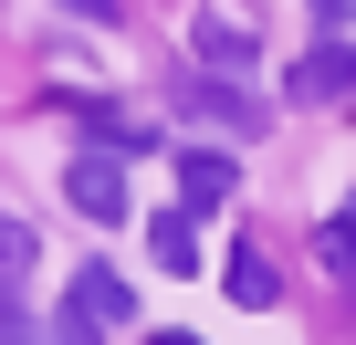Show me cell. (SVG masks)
<instances>
[{"label":"cell","mask_w":356,"mask_h":345,"mask_svg":"<svg viewBox=\"0 0 356 345\" xmlns=\"http://www.w3.org/2000/svg\"><path fill=\"white\" fill-rule=\"evenodd\" d=\"M115 324H136V293L115 272H74V293L53 303V335H115Z\"/></svg>","instance_id":"6da1fadb"},{"label":"cell","mask_w":356,"mask_h":345,"mask_svg":"<svg viewBox=\"0 0 356 345\" xmlns=\"http://www.w3.org/2000/svg\"><path fill=\"white\" fill-rule=\"evenodd\" d=\"M189 42H200V74H231V84H252V63H262V32L231 22V11H200Z\"/></svg>","instance_id":"7a4b0ae2"},{"label":"cell","mask_w":356,"mask_h":345,"mask_svg":"<svg viewBox=\"0 0 356 345\" xmlns=\"http://www.w3.org/2000/svg\"><path fill=\"white\" fill-rule=\"evenodd\" d=\"M178 105H189L200 126H220V136H262V105H252V84H231V74H200V84H178Z\"/></svg>","instance_id":"3957f363"},{"label":"cell","mask_w":356,"mask_h":345,"mask_svg":"<svg viewBox=\"0 0 356 345\" xmlns=\"http://www.w3.org/2000/svg\"><path fill=\"white\" fill-rule=\"evenodd\" d=\"M63 189H74V210H84V220H126V178H115V146H84V157L63 167Z\"/></svg>","instance_id":"277c9868"},{"label":"cell","mask_w":356,"mask_h":345,"mask_svg":"<svg viewBox=\"0 0 356 345\" xmlns=\"http://www.w3.org/2000/svg\"><path fill=\"white\" fill-rule=\"evenodd\" d=\"M346 94H356V53H346V42L325 32V42H314V53L293 63V105H346Z\"/></svg>","instance_id":"5b68a950"},{"label":"cell","mask_w":356,"mask_h":345,"mask_svg":"<svg viewBox=\"0 0 356 345\" xmlns=\"http://www.w3.org/2000/svg\"><path fill=\"white\" fill-rule=\"evenodd\" d=\"M231 189H241V167L220 146H189V157H178V199H189V210H220Z\"/></svg>","instance_id":"8992f818"},{"label":"cell","mask_w":356,"mask_h":345,"mask_svg":"<svg viewBox=\"0 0 356 345\" xmlns=\"http://www.w3.org/2000/svg\"><path fill=\"white\" fill-rule=\"evenodd\" d=\"M157 272H200V230H189V210H157Z\"/></svg>","instance_id":"52a82bcc"},{"label":"cell","mask_w":356,"mask_h":345,"mask_svg":"<svg viewBox=\"0 0 356 345\" xmlns=\"http://www.w3.org/2000/svg\"><path fill=\"white\" fill-rule=\"evenodd\" d=\"M84 136L115 146V157H147V146H157V126H126V115H105V105H84Z\"/></svg>","instance_id":"ba28073f"},{"label":"cell","mask_w":356,"mask_h":345,"mask_svg":"<svg viewBox=\"0 0 356 345\" xmlns=\"http://www.w3.org/2000/svg\"><path fill=\"white\" fill-rule=\"evenodd\" d=\"M220 293H231V303H273V262H262V251H231V262H220Z\"/></svg>","instance_id":"9c48e42d"},{"label":"cell","mask_w":356,"mask_h":345,"mask_svg":"<svg viewBox=\"0 0 356 345\" xmlns=\"http://www.w3.org/2000/svg\"><path fill=\"white\" fill-rule=\"evenodd\" d=\"M325 262H335V272H356V199L325 220Z\"/></svg>","instance_id":"30bf717a"},{"label":"cell","mask_w":356,"mask_h":345,"mask_svg":"<svg viewBox=\"0 0 356 345\" xmlns=\"http://www.w3.org/2000/svg\"><path fill=\"white\" fill-rule=\"evenodd\" d=\"M22 262H32V230H22V220H0V272H22Z\"/></svg>","instance_id":"8fae6325"},{"label":"cell","mask_w":356,"mask_h":345,"mask_svg":"<svg viewBox=\"0 0 356 345\" xmlns=\"http://www.w3.org/2000/svg\"><path fill=\"white\" fill-rule=\"evenodd\" d=\"M314 11V32H335V22H356V0H304Z\"/></svg>","instance_id":"7c38bea8"},{"label":"cell","mask_w":356,"mask_h":345,"mask_svg":"<svg viewBox=\"0 0 356 345\" xmlns=\"http://www.w3.org/2000/svg\"><path fill=\"white\" fill-rule=\"evenodd\" d=\"M0 335H32V314H22V303H11V293H0Z\"/></svg>","instance_id":"4fadbf2b"},{"label":"cell","mask_w":356,"mask_h":345,"mask_svg":"<svg viewBox=\"0 0 356 345\" xmlns=\"http://www.w3.org/2000/svg\"><path fill=\"white\" fill-rule=\"evenodd\" d=\"M74 11H95V22H105V0H74Z\"/></svg>","instance_id":"5bb4252c"}]
</instances>
